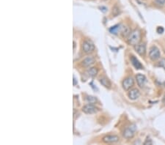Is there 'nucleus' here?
Returning a JSON list of instances; mask_svg holds the SVG:
<instances>
[{"mask_svg": "<svg viewBox=\"0 0 165 145\" xmlns=\"http://www.w3.org/2000/svg\"><path fill=\"white\" fill-rule=\"evenodd\" d=\"M128 43L131 46H136L140 43L141 40V32L139 30H134L131 32L129 36L128 37Z\"/></svg>", "mask_w": 165, "mask_h": 145, "instance_id": "f257e3e1", "label": "nucleus"}, {"mask_svg": "<svg viewBox=\"0 0 165 145\" xmlns=\"http://www.w3.org/2000/svg\"><path fill=\"white\" fill-rule=\"evenodd\" d=\"M161 53L159 49L156 46H152L149 51V57L152 61H156L160 58Z\"/></svg>", "mask_w": 165, "mask_h": 145, "instance_id": "f03ea898", "label": "nucleus"}, {"mask_svg": "<svg viewBox=\"0 0 165 145\" xmlns=\"http://www.w3.org/2000/svg\"><path fill=\"white\" fill-rule=\"evenodd\" d=\"M82 49H83V51L85 53H90L93 51L94 49H95V46L90 40H85V41H84L83 45H82Z\"/></svg>", "mask_w": 165, "mask_h": 145, "instance_id": "7ed1b4c3", "label": "nucleus"}, {"mask_svg": "<svg viewBox=\"0 0 165 145\" xmlns=\"http://www.w3.org/2000/svg\"><path fill=\"white\" fill-rule=\"evenodd\" d=\"M136 131V126L134 125H131L129 127H127L123 132V136L126 139H130L134 136Z\"/></svg>", "mask_w": 165, "mask_h": 145, "instance_id": "20e7f679", "label": "nucleus"}, {"mask_svg": "<svg viewBox=\"0 0 165 145\" xmlns=\"http://www.w3.org/2000/svg\"><path fill=\"white\" fill-rule=\"evenodd\" d=\"M82 111L84 113L87 114H95L98 111V108L97 107H95V106L92 105L91 103L87 104V105L85 106L82 108Z\"/></svg>", "mask_w": 165, "mask_h": 145, "instance_id": "39448f33", "label": "nucleus"}, {"mask_svg": "<svg viewBox=\"0 0 165 145\" xmlns=\"http://www.w3.org/2000/svg\"><path fill=\"white\" fill-rule=\"evenodd\" d=\"M134 84V81L133 78L128 77L123 82V87L125 90H129Z\"/></svg>", "mask_w": 165, "mask_h": 145, "instance_id": "423d86ee", "label": "nucleus"}, {"mask_svg": "<svg viewBox=\"0 0 165 145\" xmlns=\"http://www.w3.org/2000/svg\"><path fill=\"white\" fill-rule=\"evenodd\" d=\"M136 51L137 52L139 55L140 56H145L146 53V46L145 43H138L137 45L134 46Z\"/></svg>", "mask_w": 165, "mask_h": 145, "instance_id": "0eeeda50", "label": "nucleus"}, {"mask_svg": "<svg viewBox=\"0 0 165 145\" xmlns=\"http://www.w3.org/2000/svg\"><path fill=\"white\" fill-rule=\"evenodd\" d=\"M119 141V137L117 136H112V135H109V136H106L104 137L103 139V141L104 143H115Z\"/></svg>", "mask_w": 165, "mask_h": 145, "instance_id": "6e6552de", "label": "nucleus"}, {"mask_svg": "<svg viewBox=\"0 0 165 145\" xmlns=\"http://www.w3.org/2000/svg\"><path fill=\"white\" fill-rule=\"evenodd\" d=\"M136 79H137V84L140 87H143L145 86V84L146 82V77L142 74H137L136 76Z\"/></svg>", "mask_w": 165, "mask_h": 145, "instance_id": "1a4fd4ad", "label": "nucleus"}, {"mask_svg": "<svg viewBox=\"0 0 165 145\" xmlns=\"http://www.w3.org/2000/svg\"><path fill=\"white\" fill-rule=\"evenodd\" d=\"M140 92L139 89H133L128 92V97L131 100H136L140 97Z\"/></svg>", "mask_w": 165, "mask_h": 145, "instance_id": "9d476101", "label": "nucleus"}, {"mask_svg": "<svg viewBox=\"0 0 165 145\" xmlns=\"http://www.w3.org/2000/svg\"><path fill=\"white\" fill-rule=\"evenodd\" d=\"M131 62L132 63V65H134V68L136 69H142L143 66L141 63H140V61L137 59L134 56H131Z\"/></svg>", "mask_w": 165, "mask_h": 145, "instance_id": "9b49d317", "label": "nucleus"}, {"mask_svg": "<svg viewBox=\"0 0 165 145\" xmlns=\"http://www.w3.org/2000/svg\"><path fill=\"white\" fill-rule=\"evenodd\" d=\"M94 62H95V58L92 56H88L84 59L82 62V65L84 67H90L92 64H94Z\"/></svg>", "mask_w": 165, "mask_h": 145, "instance_id": "f8f14e48", "label": "nucleus"}, {"mask_svg": "<svg viewBox=\"0 0 165 145\" xmlns=\"http://www.w3.org/2000/svg\"><path fill=\"white\" fill-rule=\"evenodd\" d=\"M98 69L96 68H91L87 71V73L90 77H95L98 73Z\"/></svg>", "mask_w": 165, "mask_h": 145, "instance_id": "ddd939ff", "label": "nucleus"}, {"mask_svg": "<svg viewBox=\"0 0 165 145\" xmlns=\"http://www.w3.org/2000/svg\"><path fill=\"white\" fill-rule=\"evenodd\" d=\"M121 33L122 34L123 37H128L129 36L130 33H131V31H130L129 28L126 27H123L122 29H121Z\"/></svg>", "mask_w": 165, "mask_h": 145, "instance_id": "4468645a", "label": "nucleus"}, {"mask_svg": "<svg viewBox=\"0 0 165 145\" xmlns=\"http://www.w3.org/2000/svg\"><path fill=\"white\" fill-rule=\"evenodd\" d=\"M100 82H101V84L103 86H104L106 88H110L111 87V83L109 81V79H107L106 78H102V79H100Z\"/></svg>", "mask_w": 165, "mask_h": 145, "instance_id": "2eb2a0df", "label": "nucleus"}, {"mask_svg": "<svg viewBox=\"0 0 165 145\" xmlns=\"http://www.w3.org/2000/svg\"><path fill=\"white\" fill-rule=\"evenodd\" d=\"M121 29H122V27H121V25H117L115 26V27H112V28L109 30V31L111 32L112 34H117V33H118L119 32H121Z\"/></svg>", "mask_w": 165, "mask_h": 145, "instance_id": "dca6fc26", "label": "nucleus"}, {"mask_svg": "<svg viewBox=\"0 0 165 145\" xmlns=\"http://www.w3.org/2000/svg\"><path fill=\"white\" fill-rule=\"evenodd\" d=\"M86 101H87L89 103H91V104L95 103L97 102L96 98H95V97H92V96H87V97Z\"/></svg>", "mask_w": 165, "mask_h": 145, "instance_id": "f3484780", "label": "nucleus"}, {"mask_svg": "<svg viewBox=\"0 0 165 145\" xmlns=\"http://www.w3.org/2000/svg\"><path fill=\"white\" fill-rule=\"evenodd\" d=\"M158 65H159V66L162 67V68L165 70V59H161V60L159 62V64H158Z\"/></svg>", "mask_w": 165, "mask_h": 145, "instance_id": "a211bd4d", "label": "nucleus"}, {"mask_svg": "<svg viewBox=\"0 0 165 145\" xmlns=\"http://www.w3.org/2000/svg\"><path fill=\"white\" fill-rule=\"evenodd\" d=\"M144 144L145 145H147V144L151 145V144H153V141L151 140V139H150V138H149V137H147V139H146V140L145 141Z\"/></svg>", "mask_w": 165, "mask_h": 145, "instance_id": "6ab92c4d", "label": "nucleus"}, {"mask_svg": "<svg viewBox=\"0 0 165 145\" xmlns=\"http://www.w3.org/2000/svg\"><path fill=\"white\" fill-rule=\"evenodd\" d=\"M155 1H156V3L159 4V5H163L165 4V0H155Z\"/></svg>", "mask_w": 165, "mask_h": 145, "instance_id": "aec40b11", "label": "nucleus"}, {"mask_svg": "<svg viewBox=\"0 0 165 145\" xmlns=\"http://www.w3.org/2000/svg\"><path fill=\"white\" fill-rule=\"evenodd\" d=\"M157 32L158 33H159V34H162V33L164 32V29H163V27H159L157 28Z\"/></svg>", "mask_w": 165, "mask_h": 145, "instance_id": "412c9836", "label": "nucleus"}]
</instances>
